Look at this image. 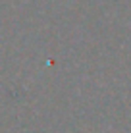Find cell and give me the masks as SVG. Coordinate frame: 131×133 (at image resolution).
<instances>
[]
</instances>
